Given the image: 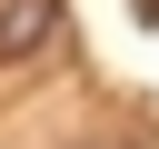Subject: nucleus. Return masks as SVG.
I'll list each match as a JSON object with an SVG mask.
<instances>
[{"instance_id": "1", "label": "nucleus", "mask_w": 159, "mask_h": 149, "mask_svg": "<svg viewBox=\"0 0 159 149\" xmlns=\"http://www.w3.org/2000/svg\"><path fill=\"white\" fill-rule=\"evenodd\" d=\"M50 20H60L50 0H10V10H0V60H30V50L50 40Z\"/></svg>"}]
</instances>
